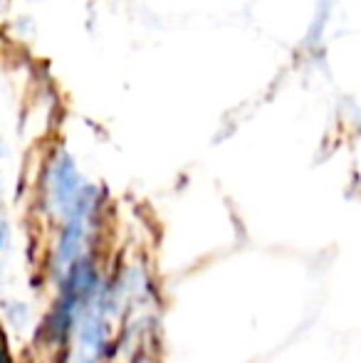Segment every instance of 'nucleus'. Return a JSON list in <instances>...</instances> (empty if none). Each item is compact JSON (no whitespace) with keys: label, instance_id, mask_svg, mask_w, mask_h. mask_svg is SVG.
Here are the masks:
<instances>
[{"label":"nucleus","instance_id":"f257e3e1","mask_svg":"<svg viewBox=\"0 0 361 363\" xmlns=\"http://www.w3.org/2000/svg\"><path fill=\"white\" fill-rule=\"evenodd\" d=\"M111 299L99 296L91 299L89 306L77 319V344H74L72 363H96L106 346V314Z\"/></svg>","mask_w":361,"mask_h":363}]
</instances>
